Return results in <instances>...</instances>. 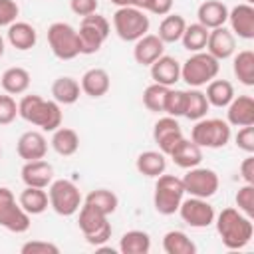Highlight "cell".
Masks as SVG:
<instances>
[{
  "label": "cell",
  "mask_w": 254,
  "mask_h": 254,
  "mask_svg": "<svg viewBox=\"0 0 254 254\" xmlns=\"http://www.w3.org/2000/svg\"><path fill=\"white\" fill-rule=\"evenodd\" d=\"M214 224L222 244L228 250H240L252 240V234H254L252 218L234 206L222 208L218 216H214Z\"/></svg>",
  "instance_id": "1"
},
{
  "label": "cell",
  "mask_w": 254,
  "mask_h": 254,
  "mask_svg": "<svg viewBox=\"0 0 254 254\" xmlns=\"http://www.w3.org/2000/svg\"><path fill=\"white\" fill-rule=\"evenodd\" d=\"M18 117L40 127L42 131L54 133L62 127V107L54 99H44L42 95H24L18 101Z\"/></svg>",
  "instance_id": "2"
},
{
  "label": "cell",
  "mask_w": 254,
  "mask_h": 254,
  "mask_svg": "<svg viewBox=\"0 0 254 254\" xmlns=\"http://www.w3.org/2000/svg\"><path fill=\"white\" fill-rule=\"evenodd\" d=\"M220 62L212 58L206 50L190 54L185 64H181V79L190 87H202L218 75Z\"/></svg>",
  "instance_id": "3"
},
{
  "label": "cell",
  "mask_w": 254,
  "mask_h": 254,
  "mask_svg": "<svg viewBox=\"0 0 254 254\" xmlns=\"http://www.w3.org/2000/svg\"><path fill=\"white\" fill-rule=\"evenodd\" d=\"M185 198V187L183 181L175 175H159L155 183V192H153V206L159 214L171 216L179 210L181 202Z\"/></svg>",
  "instance_id": "4"
},
{
  "label": "cell",
  "mask_w": 254,
  "mask_h": 254,
  "mask_svg": "<svg viewBox=\"0 0 254 254\" xmlns=\"http://www.w3.org/2000/svg\"><path fill=\"white\" fill-rule=\"evenodd\" d=\"M79 216H77V226L85 238L87 244L99 248L101 244H105L109 238H111V224L107 220V214H103L101 210L93 208L91 204H81L79 206Z\"/></svg>",
  "instance_id": "5"
},
{
  "label": "cell",
  "mask_w": 254,
  "mask_h": 254,
  "mask_svg": "<svg viewBox=\"0 0 254 254\" xmlns=\"http://www.w3.org/2000/svg\"><path fill=\"white\" fill-rule=\"evenodd\" d=\"M149 16L147 12L135 8V6H123L117 8L113 14V30L123 42H137L149 32Z\"/></svg>",
  "instance_id": "6"
},
{
  "label": "cell",
  "mask_w": 254,
  "mask_h": 254,
  "mask_svg": "<svg viewBox=\"0 0 254 254\" xmlns=\"http://www.w3.org/2000/svg\"><path fill=\"white\" fill-rule=\"evenodd\" d=\"M111 26L107 22L105 16L93 12L89 16H83L79 22V30H77V38H79V52L83 56H91L97 54L103 46V42L109 38Z\"/></svg>",
  "instance_id": "7"
},
{
  "label": "cell",
  "mask_w": 254,
  "mask_h": 254,
  "mask_svg": "<svg viewBox=\"0 0 254 254\" xmlns=\"http://www.w3.org/2000/svg\"><path fill=\"white\" fill-rule=\"evenodd\" d=\"M232 137V129L224 119H208L202 117L194 121V127L190 129V141H194L202 149H220L224 147Z\"/></svg>",
  "instance_id": "8"
},
{
  "label": "cell",
  "mask_w": 254,
  "mask_h": 254,
  "mask_svg": "<svg viewBox=\"0 0 254 254\" xmlns=\"http://www.w3.org/2000/svg\"><path fill=\"white\" fill-rule=\"evenodd\" d=\"M48 198H50V206L60 216H71L83 204V196L77 185L67 179H54L52 185L48 187Z\"/></svg>",
  "instance_id": "9"
},
{
  "label": "cell",
  "mask_w": 254,
  "mask_h": 254,
  "mask_svg": "<svg viewBox=\"0 0 254 254\" xmlns=\"http://www.w3.org/2000/svg\"><path fill=\"white\" fill-rule=\"evenodd\" d=\"M48 44L58 60H73L79 52L77 30L67 22H54L48 28Z\"/></svg>",
  "instance_id": "10"
},
{
  "label": "cell",
  "mask_w": 254,
  "mask_h": 254,
  "mask_svg": "<svg viewBox=\"0 0 254 254\" xmlns=\"http://www.w3.org/2000/svg\"><path fill=\"white\" fill-rule=\"evenodd\" d=\"M0 226L16 234L30 228V214L20 206L8 187H0Z\"/></svg>",
  "instance_id": "11"
},
{
  "label": "cell",
  "mask_w": 254,
  "mask_h": 254,
  "mask_svg": "<svg viewBox=\"0 0 254 254\" xmlns=\"http://www.w3.org/2000/svg\"><path fill=\"white\" fill-rule=\"evenodd\" d=\"M181 181H183V187H185V194L198 196V198L214 196L218 187H220L218 175L212 169L200 167V165H196L192 169H187V175Z\"/></svg>",
  "instance_id": "12"
},
{
  "label": "cell",
  "mask_w": 254,
  "mask_h": 254,
  "mask_svg": "<svg viewBox=\"0 0 254 254\" xmlns=\"http://www.w3.org/2000/svg\"><path fill=\"white\" fill-rule=\"evenodd\" d=\"M177 212L192 228H206V226H210L214 222V216H216L212 204L206 198H198V196L183 198V202H181Z\"/></svg>",
  "instance_id": "13"
},
{
  "label": "cell",
  "mask_w": 254,
  "mask_h": 254,
  "mask_svg": "<svg viewBox=\"0 0 254 254\" xmlns=\"http://www.w3.org/2000/svg\"><path fill=\"white\" fill-rule=\"evenodd\" d=\"M183 137H185V135H183V129H181L177 117L165 115V117H161V119L155 123V127H153V141L157 143L159 151H161L163 155H167V157H169V153L179 145V141H181Z\"/></svg>",
  "instance_id": "14"
},
{
  "label": "cell",
  "mask_w": 254,
  "mask_h": 254,
  "mask_svg": "<svg viewBox=\"0 0 254 254\" xmlns=\"http://www.w3.org/2000/svg\"><path fill=\"white\" fill-rule=\"evenodd\" d=\"M204 50H206L212 58H216L218 62L228 60V58H232L234 52H236V36H234L226 26L208 30V40H206V48H204Z\"/></svg>",
  "instance_id": "15"
},
{
  "label": "cell",
  "mask_w": 254,
  "mask_h": 254,
  "mask_svg": "<svg viewBox=\"0 0 254 254\" xmlns=\"http://www.w3.org/2000/svg\"><path fill=\"white\" fill-rule=\"evenodd\" d=\"M16 153L24 161L44 159L48 153V139L44 137L42 131H36V129L24 131L16 141Z\"/></svg>",
  "instance_id": "16"
},
{
  "label": "cell",
  "mask_w": 254,
  "mask_h": 254,
  "mask_svg": "<svg viewBox=\"0 0 254 254\" xmlns=\"http://www.w3.org/2000/svg\"><path fill=\"white\" fill-rule=\"evenodd\" d=\"M230 32L242 40H252L254 38V6L252 4H238L232 10H228V20Z\"/></svg>",
  "instance_id": "17"
},
{
  "label": "cell",
  "mask_w": 254,
  "mask_h": 254,
  "mask_svg": "<svg viewBox=\"0 0 254 254\" xmlns=\"http://www.w3.org/2000/svg\"><path fill=\"white\" fill-rule=\"evenodd\" d=\"M22 181L26 187H38V189H48L54 181V167L52 163L38 159V161H24V167L20 171Z\"/></svg>",
  "instance_id": "18"
},
{
  "label": "cell",
  "mask_w": 254,
  "mask_h": 254,
  "mask_svg": "<svg viewBox=\"0 0 254 254\" xmlns=\"http://www.w3.org/2000/svg\"><path fill=\"white\" fill-rule=\"evenodd\" d=\"M226 123L230 127L254 125V99L250 95H234L226 105Z\"/></svg>",
  "instance_id": "19"
},
{
  "label": "cell",
  "mask_w": 254,
  "mask_h": 254,
  "mask_svg": "<svg viewBox=\"0 0 254 254\" xmlns=\"http://www.w3.org/2000/svg\"><path fill=\"white\" fill-rule=\"evenodd\" d=\"M163 54H165V44L157 34H145L135 42L133 48V58L139 65H151Z\"/></svg>",
  "instance_id": "20"
},
{
  "label": "cell",
  "mask_w": 254,
  "mask_h": 254,
  "mask_svg": "<svg viewBox=\"0 0 254 254\" xmlns=\"http://www.w3.org/2000/svg\"><path fill=\"white\" fill-rule=\"evenodd\" d=\"M151 77L153 83H161L165 87H173L181 79V64L173 56H161L151 65Z\"/></svg>",
  "instance_id": "21"
},
{
  "label": "cell",
  "mask_w": 254,
  "mask_h": 254,
  "mask_svg": "<svg viewBox=\"0 0 254 254\" xmlns=\"http://www.w3.org/2000/svg\"><path fill=\"white\" fill-rule=\"evenodd\" d=\"M196 18L206 30L220 28L228 20V6L220 0H204L196 10Z\"/></svg>",
  "instance_id": "22"
},
{
  "label": "cell",
  "mask_w": 254,
  "mask_h": 254,
  "mask_svg": "<svg viewBox=\"0 0 254 254\" xmlns=\"http://www.w3.org/2000/svg\"><path fill=\"white\" fill-rule=\"evenodd\" d=\"M6 38H8V44L20 52H28L36 46L38 42V32L32 24L28 22H12L8 26V32H6Z\"/></svg>",
  "instance_id": "23"
},
{
  "label": "cell",
  "mask_w": 254,
  "mask_h": 254,
  "mask_svg": "<svg viewBox=\"0 0 254 254\" xmlns=\"http://www.w3.org/2000/svg\"><path fill=\"white\" fill-rule=\"evenodd\" d=\"M79 87L85 95L89 97H103L109 87H111V79H109V73L103 69V67H91L87 69L81 79H79Z\"/></svg>",
  "instance_id": "24"
},
{
  "label": "cell",
  "mask_w": 254,
  "mask_h": 254,
  "mask_svg": "<svg viewBox=\"0 0 254 254\" xmlns=\"http://www.w3.org/2000/svg\"><path fill=\"white\" fill-rule=\"evenodd\" d=\"M169 157L173 159V163L181 169H192L196 165L202 163V147H198L194 141L190 139H181L179 145L169 153Z\"/></svg>",
  "instance_id": "25"
},
{
  "label": "cell",
  "mask_w": 254,
  "mask_h": 254,
  "mask_svg": "<svg viewBox=\"0 0 254 254\" xmlns=\"http://www.w3.org/2000/svg\"><path fill=\"white\" fill-rule=\"evenodd\" d=\"M30 71L20 67V65H14V67H8L2 77H0V85L4 89V93H10V95H22L28 91L30 87Z\"/></svg>",
  "instance_id": "26"
},
{
  "label": "cell",
  "mask_w": 254,
  "mask_h": 254,
  "mask_svg": "<svg viewBox=\"0 0 254 254\" xmlns=\"http://www.w3.org/2000/svg\"><path fill=\"white\" fill-rule=\"evenodd\" d=\"M79 93H81L79 81L73 79V77H69V75H62V77L54 79V83H52V97L60 105H71V103H75L79 99Z\"/></svg>",
  "instance_id": "27"
},
{
  "label": "cell",
  "mask_w": 254,
  "mask_h": 254,
  "mask_svg": "<svg viewBox=\"0 0 254 254\" xmlns=\"http://www.w3.org/2000/svg\"><path fill=\"white\" fill-rule=\"evenodd\" d=\"M135 167H137L139 175L149 177V179H157L167 169V155H163L161 151H143L137 157Z\"/></svg>",
  "instance_id": "28"
},
{
  "label": "cell",
  "mask_w": 254,
  "mask_h": 254,
  "mask_svg": "<svg viewBox=\"0 0 254 254\" xmlns=\"http://www.w3.org/2000/svg\"><path fill=\"white\" fill-rule=\"evenodd\" d=\"M18 202H20V206H22L30 216L42 214V212L50 206V198H48L46 189H38V187H26V189L20 192Z\"/></svg>",
  "instance_id": "29"
},
{
  "label": "cell",
  "mask_w": 254,
  "mask_h": 254,
  "mask_svg": "<svg viewBox=\"0 0 254 254\" xmlns=\"http://www.w3.org/2000/svg\"><path fill=\"white\" fill-rule=\"evenodd\" d=\"M52 149L62 157H71L79 149V135L69 127H58L50 141Z\"/></svg>",
  "instance_id": "30"
},
{
  "label": "cell",
  "mask_w": 254,
  "mask_h": 254,
  "mask_svg": "<svg viewBox=\"0 0 254 254\" xmlns=\"http://www.w3.org/2000/svg\"><path fill=\"white\" fill-rule=\"evenodd\" d=\"M204 95H206L208 105L220 109V107H226L232 101V97H234V85L228 79H216L214 77L212 81L206 83Z\"/></svg>",
  "instance_id": "31"
},
{
  "label": "cell",
  "mask_w": 254,
  "mask_h": 254,
  "mask_svg": "<svg viewBox=\"0 0 254 254\" xmlns=\"http://www.w3.org/2000/svg\"><path fill=\"white\" fill-rule=\"evenodd\" d=\"M151 250V236L145 230H127L119 238V252L123 254H147Z\"/></svg>",
  "instance_id": "32"
},
{
  "label": "cell",
  "mask_w": 254,
  "mask_h": 254,
  "mask_svg": "<svg viewBox=\"0 0 254 254\" xmlns=\"http://www.w3.org/2000/svg\"><path fill=\"white\" fill-rule=\"evenodd\" d=\"M185 28H187V22L181 14H167L159 24L157 36L163 40V44H175V42H181Z\"/></svg>",
  "instance_id": "33"
},
{
  "label": "cell",
  "mask_w": 254,
  "mask_h": 254,
  "mask_svg": "<svg viewBox=\"0 0 254 254\" xmlns=\"http://www.w3.org/2000/svg\"><path fill=\"white\" fill-rule=\"evenodd\" d=\"M232 71L242 85H254V52L242 50L232 58Z\"/></svg>",
  "instance_id": "34"
},
{
  "label": "cell",
  "mask_w": 254,
  "mask_h": 254,
  "mask_svg": "<svg viewBox=\"0 0 254 254\" xmlns=\"http://www.w3.org/2000/svg\"><path fill=\"white\" fill-rule=\"evenodd\" d=\"M83 202H85V204H91L93 208L101 210V212L107 214V216L113 214V212L117 210V206H119L117 194H115L113 190H109V189H95V190H89L87 196L83 198Z\"/></svg>",
  "instance_id": "35"
},
{
  "label": "cell",
  "mask_w": 254,
  "mask_h": 254,
  "mask_svg": "<svg viewBox=\"0 0 254 254\" xmlns=\"http://www.w3.org/2000/svg\"><path fill=\"white\" fill-rule=\"evenodd\" d=\"M163 250L167 254H194L196 244L183 230H169L163 236Z\"/></svg>",
  "instance_id": "36"
},
{
  "label": "cell",
  "mask_w": 254,
  "mask_h": 254,
  "mask_svg": "<svg viewBox=\"0 0 254 254\" xmlns=\"http://www.w3.org/2000/svg\"><path fill=\"white\" fill-rule=\"evenodd\" d=\"M208 101H206V95L204 91H200L198 87H192L187 91V101H185V113L183 117L190 119V121H198L202 117H206V111H208Z\"/></svg>",
  "instance_id": "37"
},
{
  "label": "cell",
  "mask_w": 254,
  "mask_h": 254,
  "mask_svg": "<svg viewBox=\"0 0 254 254\" xmlns=\"http://www.w3.org/2000/svg\"><path fill=\"white\" fill-rule=\"evenodd\" d=\"M206 40H208V30L202 24H187L185 32H183V48L189 50L190 54L194 52H202L206 48Z\"/></svg>",
  "instance_id": "38"
},
{
  "label": "cell",
  "mask_w": 254,
  "mask_h": 254,
  "mask_svg": "<svg viewBox=\"0 0 254 254\" xmlns=\"http://www.w3.org/2000/svg\"><path fill=\"white\" fill-rule=\"evenodd\" d=\"M169 87L161 85V83H151L145 87L143 91V105L153 111V113H163L165 109V97H167Z\"/></svg>",
  "instance_id": "39"
},
{
  "label": "cell",
  "mask_w": 254,
  "mask_h": 254,
  "mask_svg": "<svg viewBox=\"0 0 254 254\" xmlns=\"http://www.w3.org/2000/svg\"><path fill=\"white\" fill-rule=\"evenodd\" d=\"M185 101H187V91L185 89H173L169 87L167 97H165V109L163 113L171 115V117H183L185 113Z\"/></svg>",
  "instance_id": "40"
},
{
  "label": "cell",
  "mask_w": 254,
  "mask_h": 254,
  "mask_svg": "<svg viewBox=\"0 0 254 254\" xmlns=\"http://www.w3.org/2000/svg\"><path fill=\"white\" fill-rule=\"evenodd\" d=\"M234 202H236V208L240 210V212H244L246 216H254V185H248V183H244L240 189H238V192H236V196H234Z\"/></svg>",
  "instance_id": "41"
},
{
  "label": "cell",
  "mask_w": 254,
  "mask_h": 254,
  "mask_svg": "<svg viewBox=\"0 0 254 254\" xmlns=\"http://www.w3.org/2000/svg\"><path fill=\"white\" fill-rule=\"evenodd\" d=\"M18 117V103L10 93L0 95V125H10Z\"/></svg>",
  "instance_id": "42"
},
{
  "label": "cell",
  "mask_w": 254,
  "mask_h": 254,
  "mask_svg": "<svg viewBox=\"0 0 254 254\" xmlns=\"http://www.w3.org/2000/svg\"><path fill=\"white\" fill-rule=\"evenodd\" d=\"M22 254H60L58 244L48 240H28L20 248Z\"/></svg>",
  "instance_id": "43"
},
{
  "label": "cell",
  "mask_w": 254,
  "mask_h": 254,
  "mask_svg": "<svg viewBox=\"0 0 254 254\" xmlns=\"http://www.w3.org/2000/svg\"><path fill=\"white\" fill-rule=\"evenodd\" d=\"M234 141H236V147L242 149L244 153H254V125L240 127Z\"/></svg>",
  "instance_id": "44"
},
{
  "label": "cell",
  "mask_w": 254,
  "mask_h": 254,
  "mask_svg": "<svg viewBox=\"0 0 254 254\" xmlns=\"http://www.w3.org/2000/svg\"><path fill=\"white\" fill-rule=\"evenodd\" d=\"M20 8L14 0H0V26H10L18 20Z\"/></svg>",
  "instance_id": "45"
},
{
  "label": "cell",
  "mask_w": 254,
  "mask_h": 254,
  "mask_svg": "<svg viewBox=\"0 0 254 254\" xmlns=\"http://www.w3.org/2000/svg\"><path fill=\"white\" fill-rule=\"evenodd\" d=\"M99 2L97 0H69V8L75 16H89L93 12H97Z\"/></svg>",
  "instance_id": "46"
},
{
  "label": "cell",
  "mask_w": 254,
  "mask_h": 254,
  "mask_svg": "<svg viewBox=\"0 0 254 254\" xmlns=\"http://www.w3.org/2000/svg\"><path fill=\"white\" fill-rule=\"evenodd\" d=\"M171 10H173V0H151L147 8V12L155 16H167L171 14Z\"/></svg>",
  "instance_id": "47"
},
{
  "label": "cell",
  "mask_w": 254,
  "mask_h": 254,
  "mask_svg": "<svg viewBox=\"0 0 254 254\" xmlns=\"http://www.w3.org/2000/svg\"><path fill=\"white\" fill-rule=\"evenodd\" d=\"M240 177L244 179V183L254 185V157H252V153H248V157L240 163Z\"/></svg>",
  "instance_id": "48"
},
{
  "label": "cell",
  "mask_w": 254,
  "mask_h": 254,
  "mask_svg": "<svg viewBox=\"0 0 254 254\" xmlns=\"http://www.w3.org/2000/svg\"><path fill=\"white\" fill-rule=\"evenodd\" d=\"M149 2H151V0H131V6H135V8L143 10V12H147V8H149Z\"/></svg>",
  "instance_id": "49"
},
{
  "label": "cell",
  "mask_w": 254,
  "mask_h": 254,
  "mask_svg": "<svg viewBox=\"0 0 254 254\" xmlns=\"http://www.w3.org/2000/svg\"><path fill=\"white\" fill-rule=\"evenodd\" d=\"M111 4H115L117 8H123V6H131V0H111Z\"/></svg>",
  "instance_id": "50"
},
{
  "label": "cell",
  "mask_w": 254,
  "mask_h": 254,
  "mask_svg": "<svg viewBox=\"0 0 254 254\" xmlns=\"http://www.w3.org/2000/svg\"><path fill=\"white\" fill-rule=\"evenodd\" d=\"M4 56V38H2V34H0V58Z\"/></svg>",
  "instance_id": "51"
},
{
  "label": "cell",
  "mask_w": 254,
  "mask_h": 254,
  "mask_svg": "<svg viewBox=\"0 0 254 254\" xmlns=\"http://www.w3.org/2000/svg\"><path fill=\"white\" fill-rule=\"evenodd\" d=\"M244 2H246V4H254V0H244Z\"/></svg>",
  "instance_id": "52"
},
{
  "label": "cell",
  "mask_w": 254,
  "mask_h": 254,
  "mask_svg": "<svg viewBox=\"0 0 254 254\" xmlns=\"http://www.w3.org/2000/svg\"><path fill=\"white\" fill-rule=\"evenodd\" d=\"M0 159H2V149H0Z\"/></svg>",
  "instance_id": "53"
}]
</instances>
